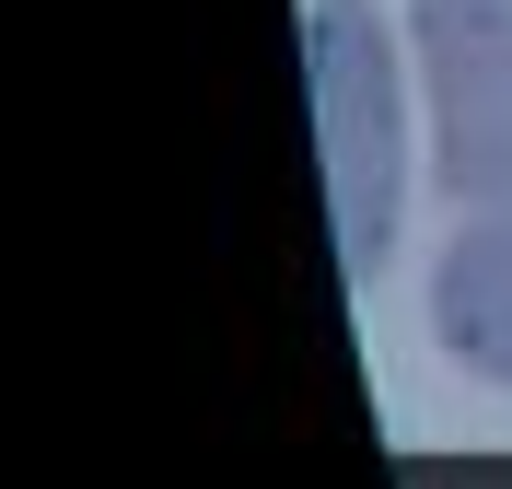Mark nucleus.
I'll return each instance as SVG.
<instances>
[{"label":"nucleus","mask_w":512,"mask_h":489,"mask_svg":"<svg viewBox=\"0 0 512 489\" xmlns=\"http://www.w3.org/2000/svg\"><path fill=\"white\" fill-rule=\"evenodd\" d=\"M419 70L454 198H512V0H419Z\"/></svg>","instance_id":"nucleus-2"},{"label":"nucleus","mask_w":512,"mask_h":489,"mask_svg":"<svg viewBox=\"0 0 512 489\" xmlns=\"http://www.w3.org/2000/svg\"><path fill=\"white\" fill-rule=\"evenodd\" d=\"M315 70V152H326V210H338V268L373 280L396 245V187H408V140H396V59H384L373 0H315L303 24Z\"/></svg>","instance_id":"nucleus-1"},{"label":"nucleus","mask_w":512,"mask_h":489,"mask_svg":"<svg viewBox=\"0 0 512 489\" xmlns=\"http://www.w3.org/2000/svg\"><path fill=\"white\" fill-rule=\"evenodd\" d=\"M431 326H443V350L489 385H512V198H489L478 222L443 245L431 268Z\"/></svg>","instance_id":"nucleus-3"}]
</instances>
